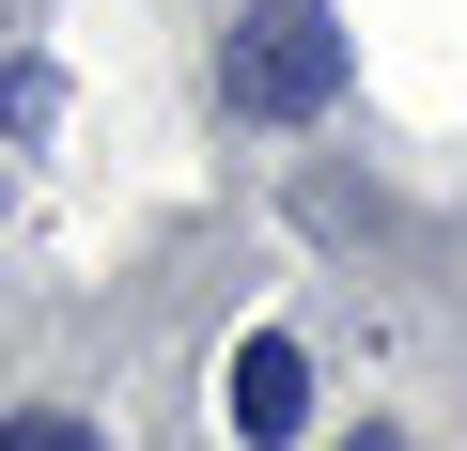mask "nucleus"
Listing matches in <instances>:
<instances>
[{
    "instance_id": "nucleus-1",
    "label": "nucleus",
    "mask_w": 467,
    "mask_h": 451,
    "mask_svg": "<svg viewBox=\"0 0 467 451\" xmlns=\"http://www.w3.org/2000/svg\"><path fill=\"white\" fill-rule=\"evenodd\" d=\"M343 94V16L327 0H250L234 16V109L250 125H312Z\"/></svg>"
},
{
    "instance_id": "nucleus-2",
    "label": "nucleus",
    "mask_w": 467,
    "mask_h": 451,
    "mask_svg": "<svg viewBox=\"0 0 467 451\" xmlns=\"http://www.w3.org/2000/svg\"><path fill=\"white\" fill-rule=\"evenodd\" d=\"M218 405H234V436H250V451H281V436L312 420V358H296L281 327H265V343H234V389H218Z\"/></svg>"
},
{
    "instance_id": "nucleus-3",
    "label": "nucleus",
    "mask_w": 467,
    "mask_h": 451,
    "mask_svg": "<svg viewBox=\"0 0 467 451\" xmlns=\"http://www.w3.org/2000/svg\"><path fill=\"white\" fill-rule=\"evenodd\" d=\"M0 125H16V140H47V125H63V78H47V63H16V78H0Z\"/></svg>"
},
{
    "instance_id": "nucleus-4",
    "label": "nucleus",
    "mask_w": 467,
    "mask_h": 451,
    "mask_svg": "<svg viewBox=\"0 0 467 451\" xmlns=\"http://www.w3.org/2000/svg\"><path fill=\"white\" fill-rule=\"evenodd\" d=\"M0 451H109L94 420H63V405H16V420H0Z\"/></svg>"
},
{
    "instance_id": "nucleus-5",
    "label": "nucleus",
    "mask_w": 467,
    "mask_h": 451,
    "mask_svg": "<svg viewBox=\"0 0 467 451\" xmlns=\"http://www.w3.org/2000/svg\"><path fill=\"white\" fill-rule=\"evenodd\" d=\"M358 451H405V436H358Z\"/></svg>"
}]
</instances>
